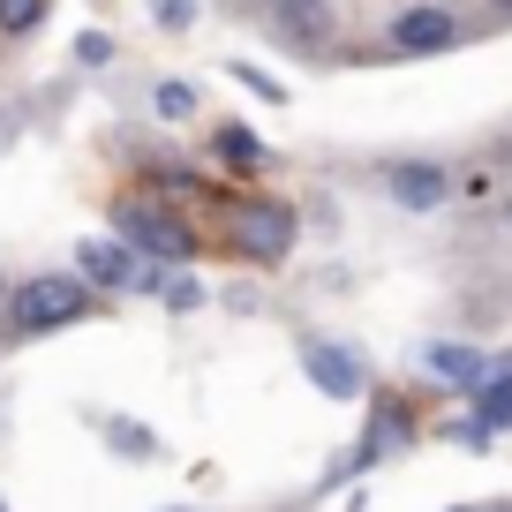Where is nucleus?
<instances>
[{
    "mask_svg": "<svg viewBox=\"0 0 512 512\" xmlns=\"http://www.w3.org/2000/svg\"><path fill=\"white\" fill-rule=\"evenodd\" d=\"M113 226H121V241L136 256H159V264H189L196 256V234L166 204H151V196H121V204H113Z\"/></svg>",
    "mask_w": 512,
    "mask_h": 512,
    "instance_id": "1",
    "label": "nucleus"
},
{
    "mask_svg": "<svg viewBox=\"0 0 512 512\" xmlns=\"http://www.w3.org/2000/svg\"><path fill=\"white\" fill-rule=\"evenodd\" d=\"M226 234H234V249L256 256V264H287V249H294V211H287V204H264V196H249V204H234Z\"/></svg>",
    "mask_w": 512,
    "mask_h": 512,
    "instance_id": "2",
    "label": "nucleus"
},
{
    "mask_svg": "<svg viewBox=\"0 0 512 512\" xmlns=\"http://www.w3.org/2000/svg\"><path fill=\"white\" fill-rule=\"evenodd\" d=\"M83 309H91V279H23L16 294V324L23 332H61V324H76Z\"/></svg>",
    "mask_w": 512,
    "mask_h": 512,
    "instance_id": "3",
    "label": "nucleus"
},
{
    "mask_svg": "<svg viewBox=\"0 0 512 512\" xmlns=\"http://www.w3.org/2000/svg\"><path fill=\"white\" fill-rule=\"evenodd\" d=\"M302 362H309V384H317L324 400H354V392H362V362H354L347 347H324V339H309Z\"/></svg>",
    "mask_w": 512,
    "mask_h": 512,
    "instance_id": "4",
    "label": "nucleus"
},
{
    "mask_svg": "<svg viewBox=\"0 0 512 512\" xmlns=\"http://www.w3.org/2000/svg\"><path fill=\"white\" fill-rule=\"evenodd\" d=\"M384 189H392V204H407V211H437L452 196V181H445V166H384Z\"/></svg>",
    "mask_w": 512,
    "mask_h": 512,
    "instance_id": "5",
    "label": "nucleus"
},
{
    "mask_svg": "<svg viewBox=\"0 0 512 512\" xmlns=\"http://www.w3.org/2000/svg\"><path fill=\"white\" fill-rule=\"evenodd\" d=\"M392 46L400 53H445L452 46V16L445 8H400V16H392Z\"/></svg>",
    "mask_w": 512,
    "mask_h": 512,
    "instance_id": "6",
    "label": "nucleus"
},
{
    "mask_svg": "<svg viewBox=\"0 0 512 512\" xmlns=\"http://www.w3.org/2000/svg\"><path fill=\"white\" fill-rule=\"evenodd\" d=\"M136 272H144V256L128 241H83V279L91 287H136Z\"/></svg>",
    "mask_w": 512,
    "mask_h": 512,
    "instance_id": "7",
    "label": "nucleus"
},
{
    "mask_svg": "<svg viewBox=\"0 0 512 512\" xmlns=\"http://www.w3.org/2000/svg\"><path fill=\"white\" fill-rule=\"evenodd\" d=\"M430 377H437V384H452V392H482L490 362H482L475 347H430Z\"/></svg>",
    "mask_w": 512,
    "mask_h": 512,
    "instance_id": "8",
    "label": "nucleus"
},
{
    "mask_svg": "<svg viewBox=\"0 0 512 512\" xmlns=\"http://www.w3.org/2000/svg\"><path fill=\"white\" fill-rule=\"evenodd\" d=\"M279 31H287L294 46H324V38H332V8H324V0H279Z\"/></svg>",
    "mask_w": 512,
    "mask_h": 512,
    "instance_id": "9",
    "label": "nucleus"
},
{
    "mask_svg": "<svg viewBox=\"0 0 512 512\" xmlns=\"http://www.w3.org/2000/svg\"><path fill=\"white\" fill-rule=\"evenodd\" d=\"M482 430H512V369H497V377H482V407H475Z\"/></svg>",
    "mask_w": 512,
    "mask_h": 512,
    "instance_id": "10",
    "label": "nucleus"
},
{
    "mask_svg": "<svg viewBox=\"0 0 512 512\" xmlns=\"http://www.w3.org/2000/svg\"><path fill=\"white\" fill-rule=\"evenodd\" d=\"M106 445L121 452V460H151V452H159V445H151V430H136L128 415H113V422H106Z\"/></svg>",
    "mask_w": 512,
    "mask_h": 512,
    "instance_id": "11",
    "label": "nucleus"
},
{
    "mask_svg": "<svg viewBox=\"0 0 512 512\" xmlns=\"http://www.w3.org/2000/svg\"><path fill=\"white\" fill-rule=\"evenodd\" d=\"M211 144H219V159H226V166H256V159H264V151H256V136H241V128H219Z\"/></svg>",
    "mask_w": 512,
    "mask_h": 512,
    "instance_id": "12",
    "label": "nucleus"
},
{
    "mask_svg": "<svg viewBox=\"0 0 512 512\" xmlns=\"http://www.w3.org/2000/svg\"><path fill=\"white\" fill-rule=\"evenodd\" d=\"M46 23V0H0V31H38Z\"/></svg>",
    "mask_w": 512,
    "mask_h": 512,
    "instance_id": "13",
    "label": "nucleus"
},
{
    "mask_svg": "<svg viewBox=\"0 0 512 512\" xmlns=\"http://www.w3.org/2000/svg\"><path fill=\"white\" fill-rule=\"evenodd\" d=\"M159 294H166V309H174V317H189V309L204 302V287H196V279H166Z\"/></svg>",
    "mask_w": 512,
    "mask_h": 512,
    "instance_id": "14",
    "label": "nucleus"
},
{
    "mask_svg": "<svg viewBox=\"0 0 512 512\" xmlns=\"http://www.w3.org/2000/svg\"><path fill=\"white\" fill-rule=\"evenodd\" d=\"M189 106H196V98H189V83H166V91H159V113H174V121H181Z\"/></svg>",
    "mask_w": 512,
    "mask_h": 512,
    "instance_id": "15",
    "label": "nucleus"
},
{
    "mask_svg": "<svg viewBox=\"0 0 512 512\" xmlns=\"http://www.w3.org/2000/svg\"><path fill=\"white\" fill-rule=\"evenodd\" d=\"M76 61H91V68H98V61H113V38H98V31H91V38H76Z\"/></svg>",
    "mask_w": 512,
    "mask_h": 512,
    "instance_id": "16",
    "label": "nucleus"
},
{
    "mask_svg": "<svg viewBox=\"0 0 512 512\" xmlns=\"http://www.w3.org/2000/svg\"><path fill=\"white\" fill-rule=\"evenodd\" d=\"M497 8H505V16H512V0H497Z\"/></svg>",
    "mask_w": 512,
    "mask_h": 512,
    "instance_id": "17",
    "label": "nucleus"
},
{
    "mask_svg": "<svg viewBox=\"0 0 512 512\" xmlns=\"http://www.w3.org/2000/svg\"><path fill=\"white\" fill-rule=\"evenodd\" d=\"M0 512H8V505H0Z\"/></svg>",
    "mask_w": 512,
    "mask_h": 512,
    "instance_id": "18",
    "label": "nucleus"
}]
</instances>
